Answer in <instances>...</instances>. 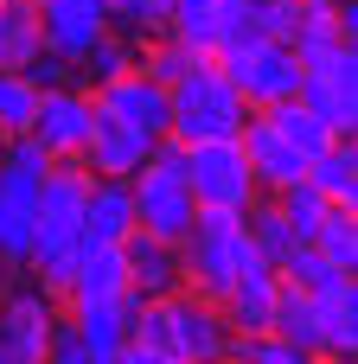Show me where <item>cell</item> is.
I'll return each mask as SVG.
<instances>
[{
	"label": "cell",
	"mask_w": 358,
	"mask_h": 364,
	"mask_svg": "<svg viewBox=\"0 0 358 364\" xmlns=\"http://www.w3.org/2000/svg\"><path fill=\"white\" fill-rule=\"evenodd\" d=\"M218 64H224L231 90L243 96V109H275V102L301 96V51H295L288 38L256 32V38H243V45H231V51H218Z\"/></svg>",
	"instance_id": "cell-6"
},
{
	"label": "cell",
	"mask_w": 358,
	"mask_h": 364,
	"mask_svg": "<svg viewBox=\"0 0 358 364\" xmlns=\"http://www.w3.org/2000/svg\"><path fill=\"white\" fill-rule=\"evenodd\" d=\"M307 243H314L333 269H346V275L358 269V218L346 211V205H327V218L314 224V237H307Z\"/></svg>",
	"instance_id": "cell-25"
},
{
	"label": "cell",
	"mask_w": 358,
	"mask_h": 364,
	"mask_svg": "<svg viewBox=\"0 0 358 364\" xmlns=\"http://www.w3.org/2000/svg\"><path fill=\"white\" fill-rule=\"evenodd\" d=\"M90 115H96L90 90H77V83L38 90V109H32V141H38L51 160H77V147H83V134H90Z\"/></svg>",
	"instance_id": "cell-12"
},
{
	"label": "cell",
	"mask_w": 358,
	"mask_h": 364,
	"mask_svg": "<svg viewBox=\"0 0 358 364\" xmlns=\"http://www.w3.org/2000/svg\"><path fill=\"white\" fill-rule=\"evenodd\" d=\"M256 243L243 230V211H199L192 230L179 237V269H186V288L218 301L243 269H256Z\"/></svg>",
	"instance_id": "cell-3"
},
{
	"label": "cell",
	"mask_w": 358,
	"mask_h": 364,
	"mask_svg": "<svg viewBox=\"0 0 358 364\" xmlns=\"http://www.w3.org/2000/svg\"><path fill=\"white\" fill-rule=\"evenodd\" d=\"M128 192H135V230L179 243V237L192 230V218H199V198H192V186H186V141L160 134V141L147 147L141 173L128 179Z\"/></svg>",
	"instance_id": "cell-2"
},
{
	"label": "cell",
	"mask_w": 358,
	"mask_h": 364,
	"mask_svg": "<svg viewBox=\"0 0 358 364\" xmlns=\"http://www.w3.org/2000/svg\"><path fill=\"white\" fill-rule=\"evenodd\" d=\"M32 109H38V90L19 70H0V141L32 134Z\"/></svg>",
	"instance_id": "cell-31"
},
{
	"label": "cell",
	"mask_w": 358,
	"mask_h": 364,
	"mask_svg": "<svg viewBox=\"0 0 358 364\" xmlns=\"http://www.w3.org/2000/svg\"><path fill=\"white\" fill-rule=\"evenodd\" d=\"M38 45H45L38 0H0V70H19Z\"/></svg>",
	"instance_id": "cell-24"
},
{
	"label": "cell",
	"mask_w": 358,
	"mask_h": 364,
	"mask_svg": "<svg viewBox=\"0 0 358 364\" xmlns=\"http://www.w3.org/2000/svg\"><path fill=\"white\" fill-rule=\"evenodd\" d=\"M64 294H70V307H77V301H115V294H128L122 243H83V250H77V269H70V282H64Z\"/></svg>",
	"instance_id": "cell-20"
},
{
	"label": "cell",
	"mask_w": 358,
	"mask_h": 364,
	"mask_svg": "<svg viewBox=\"0 0 358 364\" xmlns=\"http://www.w3.org/2000/svg\"><path fill=\"white\" fill-rule=\"evenodd\" d=\"M224 364H320V358L301 352V346H288V339H275V333H237Z\"/></svg>",
	"instance_id": "cell-28"
},
{
	"label": "cell",
	"mask_w": 358,
	"mask_h": 364,
	"mask_svg": "<svg viewBox=\"0 0 358 364\" xmlns=\"http://www.w3.org/2000/svg\"><path fill=\"white\" fill-rule=\"evenodd\" d=\"M128 339L154 346L167 364H224L237 333H231V320H224L218 301H205L192 288H173L160 301H135Z\"/></svg>",
	"instance_id": "cell-1"
},
{
	"label": "cell",
	"mask_w": 358,
	"mask_h": 364,
	"mask_svg": "<svg viewBox=\"0 0 358 364\" xmlns=\"http://www.w3.org/2000/svg\"><path fill=\"white\" fill-rule=\"evenodd\" d=\"M167 19H173V0H109V26L115 32L154 38V32H167Z\"/></svg>",
	"instance_id": "cell-32"
},
{
	"label": "cell",
	"mask_w": 358,
	"mask_h": 364,
	"mask_svg": "<svg viewBox=\"0 0 358 364\" xmlns=\"http://www.w3.org/2000/svg\"><path fill=\"white\" fill-rule=\"evenodd\" d=\"M301 102L333 128V134H352L358 128V51L346 45H327L314 58H301Z\"/></svg>",
	"instance_id": "cell-8"
},
{
	"label": "cell",
	"mask_w": 358,
	"mask_h": 364,
	"mask_svg": "<svg viewBox=\"0 0 358 364\" xmlns=\"http://www.w3.org/2000/svg\"><path fill=\"white\" fill-rule=\"evenodd\" d=\"M45 364H96L90 339L77 333V320H58V326H51V346H45Z\"/></svg>",
	"instance_id": "cell-34"
},
{
	"label": "cell",
	"mask_w": 358,
	"mask_h": 364,
	"mask_svg": "<svg viewBox=\"0 0 358 364\" xmlns=\"http://www.w3.org/2000/svg\"><path fill=\"white\" fill-rule=\"evenodd\" d=\"M237 147H243V160H250V173H256V186L263 192H282V186H295V179H307V154L263 115V109H250L243 115V128H237Z\"/></svg>",
	"instance_id": "cell-13"
},
{
	"label": "cell",
	"mask_w": 358,
	"mask_h": 364,
	"mask_svg": "<svg viewBox=\"0 0 358 364\" xmlns=\"http://www.w3.org/2000/svg\"><path fill=\"white\" fill-rule=\"evenodd\" d=\"M307 186H314L327 205L358 211V147H352V134H339L333 147H320V154L307 160Z\"/></svg>",
	"instance_id": "cell-22"
},
{
	"label": "cell",
	"mask_w": 358,
	"mask_h": 364,
	"mask_svg": "<svg viewBox=\"0 0 358 364\" xmlns=\"http://www.w3.org/2000/svg\"><path fill=\"white\" fill-rule=\"evenodd\" d=\"M358 32V6L352 0H295V32H288V45L301 51V58H314V51H327V45H346Z\"/></svg>",
	"instance_id": "cell-19"
},
{
	"label": "cell",
	"mask_w": 358,
	"mask_h": 364,
	"mask_svg": "<svg viewBox=\"0 0 358 364\" xmlns=\"http://www.w3.org/2000/svg\"><path fill=\"white\" fill-rule=\"evenodd\" d=\"M282 282H295V288H307V294H320V288H333V282H346V269H333L314 243H295L288 256H282V269H275Z\"/></svg>",
	"instance_id": "cell-30"
},
{
	"label": "cell",
	"mask_w": 358,
	"mask_h": 364,
	"mask_svg": "<svg viewBox=\"0 0 358 364\" xmlns=\"http://www.w3.org/2000/svg\"><path fill=\"white\" fill-rule=\"evenodd\" d=\"M19 77L32 83V90H58V83H77V70H70V58L64 51H51V45H38L26 64H19Z\"/></svg>",
	"instance_id": "cell-33"
},
{
	"label": "cell",
	"mask_w": 358,
	"mask_h": 364,
	"mask_svg": "<svg viewBox=\"0 0 358 364\" xmlns=\"http://www.w3.org/2000/svg\"><path fill=\"white\" fill-rule=\"evenodd\" d=\"M102 115H115V122H128L135 134H147V141H160L167 134V115H173V96H167V83H154L141 64L135 70H122V77H109V83H96V96H90Z\"/></svg>",
	"instance_id": "cell-11"
},
{
	"label": "cell",
	"mask_w": 358,
	"mask_h": 364,
	"mask_svg": "<svg viewBox=\"0 0 358 364\" xmlns=\"http://www.w3.org/2000/svg\"><path fill=\"white\" fill-rule=\"evenodd\" d=\"M109 364H167V358H160L154 346H141V339H128V346H122V352H115Z\"/></svg>",
	"instance_id": "cell-36"
},
{
	"label": "cell",
	"mask_w": 358,
	"mask_h": 364,
	"mask_svg": "<svg viewBox=\"0 0 358 364\" xmlns=\"http://www.w3.org/2000/svg\"><path fill=\"white\" fill-rule=\"evenodd\" d=\"M192 64H199V51H192V45H179L173 32H154V38L141 45V70H147L154 83H167V90H173Z\"/></svg>",
	"instance_id": "cell-27"
},
{
	"label": "cell",
	"mask_w": 358,
	"mask_h": 364,
	"mask_svg": "<svg viewBox=\"0 0 358 364\" xmlns=\"http://www.w3.org/2000/svg\"><path fill=\"white\" fill-rule=\"evenodd\" d=\"M263 115H269V122H275V128H282V134H288L307 160H314L320 147H333V141H339V134H333V128H327V122H320L301 96H288V102H275V109H263Z\"/></svg>",
	"instance_id": "cell-26"
},
{
	"label": "cell",
	"mask_w": 358,
	"mask_h": 364,
	"mask_svg": "<svg viewBox=\"0 0 358 364\" xmlns=\"http://www.w3.org/2000/svg\"><path fill=\"white\" fill-rule=\"evenodd\" d=\"M314 314H320V364H352L358 358V282H333L314 294Z\"/></svg>",
	"instance_id": "cell-17"
},
{
	"label": "cell",
	"mask_w": 358,
	"mask_h": 364,
	"mask_svg": "<svg viewBox=\"0 0 358 364\" xmlns=\"http://www.w3.org/2000/svg\"><path fill=\"white\" fill-rule=\"evenodd\" d=\"M250 19H256V32L288 38L295 32V0H250Z\"/></svg>",
	"instance_id": "cell-35"
},
{
	"label": "cell",
	"mask_w": 358,
	"mask_h": 364,
	"mask_svg": "<svg viewBox=\"0 0 358 364\" xmlns=\"http://www.w3.org/2000/svg\"><path fill=\"white\" fill-rule=\"evenodd\" d=\"M269 333L320 358V314H314V294H307V288H295V282H275V307H269Z\"/></svg>",
	"instance_id": "cell-23"
},
{
	"label": "cell",
	"mask_w": 358,
	"mask_h": 364,
	"mask_svg": "<svg viewBox=\"0 0 358 364\" xmlns=\"http://www.w3.org/2000/svg\"><path fill=\"white\" fill-rule=\"evenodd\" d=\"M51 326H58L51 288H38V282H6L0 288V352H19V358L45 364Z\"/></svg>",
	"instance_id": "cell-10"
},
{
	"label": "cell",
	"mask_w": 358,
	"mask_h": 364,
	"mask_svg": "<svg viewBox=\"0 0 358 364\" xmlns=\"http://www.w3.org/2000/svg\"><path fill=\"white\" fill-rule=\"evenodd\" d=\"M0 364H32V358H19V352H0Z\"/></svg>",
	"instance_id": "cell-37"
},
{
	"label": "cell",
	"mask_w": 358,
	"mask_h": 364,
	"mask_svg": "<svg viewBox=\"0 0 358 364\" xmlns=\"http://www.w3.org/2000/svg\"><path fill=\"white\" fill-rule=\"evenodd\" d=\"M186 186H192L199 211H250V198L263 192L237 141H192L186 147Z\"/></svg>",
	"instance_id": "cell-7"
},
{
	"label": "cell",
	"mask_w": 358,
	"mask_h": 364,
	"mask_svg": "<svg viewBox=\"0 0 358 364\" xmlns=\"http://www.w3.org/2000/svg\"><path fill=\"white\" fill-rule=\"evenodd\" d=\"M269 198H275V211L288 218L295 243H307V237H314V224L327 218V198H320V192H314L307 179H295V186H282V192H269Z\"/></svg>",
	"instance_id": "cell-29"
},
{
	"label": "cell",
	"mask_w": 358,
	"mask_h": 364,
	"mask_svg": "<svg viewBox=\"0 0 358 364\" xmlns=\"http://www.w3.org/2000/svg\"><path fill=\"white\" fill-rule=\"evenodd\" d=\"M38 32L51 51L77 58L83 45H96L109 32V0H38Z\"/></svg>",
	"instance_id": "cell-16"
},
{
	"label": "cell",
	"mask_w": 358,
	"mask_h": 364,
	"mask_svg": "<svg viewBox=\"0 0 358 364\" xmlns=\"http://www.w3.org/2000/svg\"><path fill=\"white\" fill-rule=\"evenodd\" d=\"M51 154L32 134L0 141V269H26L32 256V218H38V179Z\"/></svg>",
	"instance_id": "cell-5"
},
{
	"label": "cell",
	"mask_w": 358,
	"mask_h": 364,
	"mask_svg": "<svg viewBox=\"0 0 358 364\" xmlns=\"http://www.w3.org/2000/svg\"><path fill=\"white\" fill-rule=\"evenodd\" d=\"M275 269L269 262H256V269H243L224 294H218V307H224V320H231V333H269V307H275Z\"/></svg>",
	"instance_id": "cell-21"
},
{
	"label": "cell",
	"mask_w": 358,
	"mask_h": 364,
	"mask_svg": "<svg viewBox=\"0 0 358 364\" xmlns=\"http://www.w3.org/2000/svg\"><path fill=\"white\" fill-rule=\"evenodd\" d=\"M122 262H128V294H135V301H160V294L186 288L179 243H167V237L128 230V237H122Z\"/></svg>",
	"instance_id": "cell-15"
},
{
	"label": "cell",
	"mask_w": 358,
	"mask_h": 364,
	"mask_svg": "<svg viewBox=\"0 0 358 364\" xmlns=\"http://www.w3.org/2000/svg\"><path fill=\"white\" fill-rule=\"evenodd\" d=\"M128 230H135V192H128V179L90 173V192H83V243H122Z\"/></svg>",
	"instance_id": "cell-18"
},
{
	"label": "cell",
	"mask_w": 358,
	"mask_h": 364,
	"mask_svg": "<svg viewBox=\"0 0 358 364\" xmlns=\"http://www.w3.org/2000/svg\"><path fill=\"white\" fill-rule=\"evenodd\" d=\"M147 134H135L128 122H115V115H90V134H83V147H77V160H83V173H102V179H135L141 173V160H147Z\"/></svg>",
	"instance_id": "cell-14"
},
{
	"label": "cell",
	"mask_w": 358,
	"mask_h": 364,
	"mask_svg": "<svg viewBox=\"0 0 358 364\" xmlns=\"http://www.w3.org/2000/svg\"><path fill=\"white\" fill-rule=\"evenodd\" d=\"M167 32L179 45H192L199 58H218V51L256 38V19H250V0H173Z\"/></svg>",
	"instance_id": "cell-9"
},
{
	"label": "cell",
	"mask_w": 358,
	"mask_h": 364,
	"mask_svg": "<svg viewBox=\"0 0 358 364\" xmlns=\"http://www.w3.org/2000/svg\"><path fill=\"white\" fill-rule=\"evenodd\" d=\"M173 115H167V134L173 141H237V128H243V96L231 90V77H224V64L218 58H199L173 90Z\"/></svg>",
	"instance_id": "cell-4"
}]
</instances>
